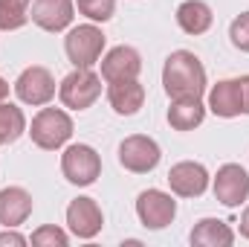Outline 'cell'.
Here are the masks:
<instances>
[{
  "label": "cell",
  "instance_id": "obj_1",
  "mask_svg": "<svg viewBox=\"0 0 249 247\" xmlns=\"http://www.w3.org/2000/svg\"><path fill=\"white\" fill-rule=\"evenodd\" d=\"M206 84H209L206 67L191 50H174L165 59V64H162V87H165L168 99H180V96L203 99Z\"/></svg>",
  "mask_w": 249,
  "mask_h": 247
},
{
  "label": "cell",
  "instance_id": "obj_2",
  "mask_svg": "<svg viewBox=\"0 0 249 247\" xmlns=\"http://www.w3.org/2000/svg\"><path fill=\"white\" fill-rule=\"evenodd\" d=\"M29 137L38 148L44 151H58L70 143L72 137V117L61 111V108H41L35 117H32V125H29Z\"/></svg>",
  "mask_w": 249,
  "mask_h": 247
},
{
  "label": "cell",
  "instance_id": "obj_3",
  "mask_svg": "<svg viewBox=\"0 0 249 247\" xmlns=\"http://www.w3.org/2000/svg\"><path fill=\"white\" fill-rule=\"evenodd\" d=\"M99 96H102V76L93 73L90 67H75L58 84V99L70 111H87L99 102Z\"/></svg>",
  "mask_w": 249,
  "mask_h": 247
},
{
  "label": "cell",
  "instance_id": "obj_4",
  "mask_svg": "<svg viewBox=\"0 0 249 247\" xmlns=\"http://www.w3.org/2000/svg\"><path fill=\"white\" fill-rule=\"evenodd\" d=\"M105 32L96 26V23H81V26H72L64 38V53L72 67H93L99 64L102 53H105Z\"/></svg>",
  "mask_w": 249,
  "mask_h": 247
},
{
  "label": "cell",
  "instance_id": "obj_5",
  "mask_svg": "<svg viewBox=\"0 0 249 247\" xmlns=\"http://www.w3.org/2000/svg\"><path fill=\"white\" fill-rule=\"evenodd\" d=\"M61 172L72 186H90L102 175V157L87 143H72L61 154Z\"/></svg>",
  "mask_w": 249,
  "mask_h": 247
},
{
  "label": "cell",
  "instance_id": "obj_6",
  "mask_svg": "<svg viewBox=\"0 0 249 247\" xmlns=\"http://www.w3.org/2000/svg\"><path fill=\"white\" fill-rule=\"evenodd\" d=\"M162 160V151H160V143L154 137H145V134H130L119 143V163H122L127 172L133 175H148L160 166Z\"/></svg>",
  "mask_w": 249,
  "mask_h": 247
},
{
  "label": "cell",
  "instance_id": "obj_7",
  "mask_svg": "<svg viewBox=\"0 0 249 247\" xmlns=\"http://www.w3.org/2000/svg\"><path fill=\"white\" fill-rule=\"evenodd\" d=\"M15 93L23 105H32V108H44L55 99V79L47 67L41 64H32L26 67L18 79H15Z\"/></svg>",
  "mask_w": 249,
  "mask_h": 247
},
{
  "label": "cell",
  "instance_id": "obj_8",
  "mask_svg": "<svg viewBox=\"0 0 249 247\" xmlns=\"http://www.w3.org/2000/svg\"><path fill=\"white\" fill-rule=\"evenodd\" d=\"M136 215H139L142 227L165 230L177 218V201H174V195H168L162 189H145L136 198Z\"/></svg>",
  "mask_w": 249,
  "mask_h": 247
},
{
  "label": "cell",
  "instance_id": "obj_9",
  "mask_svg": "<svg viewBox=\"0 0 249 247\" xmlns=\"http://www.w3.org/2000/svg\"><path fill=\"white\" fill-rule=\"evenodd\" d=\"M67 227H70V233L75 239H96L102 233V227H105V212H102L99 201L87 198V195L70 201V206H67Z\"/></svg>",
  "mask_w": 249,
  "mask_h": 247
},
{
  "label": "cell",
  "instance_id": "obj_10",
  "mask_svg": "<svg viewBox=\"0 0 249 247\" xmlns=\"http://www.w3.org/2000/svg\"><path fill=\"white\" fill-rule=\"evenodd\" d=\"M212 192L223 206H241L249 198V172L238 163H226L217 169L214 181H212Z\"/></svg>",
  "mask_w": 249,
  "mask_h": 247
},
{
  "label": "cell",
  "instance_id": "obj_11",
  "mask_svg": "<svg viewBox=\"0 0 249 247\" xmlns=\"http://www.w3.org/2000/svg\"><path fill=\"white\" fill-rule=\"evenodd\" d=\"M209 169L203 163H194V160H183V163H174L171 172H168V186L177 198H200L206 189H209Z\"/></svg>",
  "mask_w": 249,
  "mask_h": 247
},
{
  "label": "cell",
  "instance_id": "obj_12",
  "mask_svg": "<svg viewBox=\"0 0 249 247\" xmlns=\"http://www.w3.org/2000/svg\"><path fill=\"white\" fill-rule=\"evenodd\" d=\"M142 73V56L136 47L119 44L102 56V79L105 82H124V79H139Z\"/></svg>",
  "mask_w": 249,
  "mask_h": 247
},
{
  "label": "cell",
  "instance_id": "obj_13",
  "mask_svg": "<svg viewBox=\"0 0 249 247\" xmlns=\"http://www.w3.org/2000/svg\"><path fill=\"white\" fill-rule=\"evenodd\" d=\"M72 18H75L72 0H32L29 21L44 32H64L72 23Z\"/></svg>",
  "mask_w": 249,
  "mask_h": 247
},
{
  "label": "cell",
  "instance_id": "obj_14",
  "mask_svg": "<svg viewBox=\"0 0 249 247\" xmlns=\"http://www.w3.org/2000/svg\"><path fill=\"white\" fill-rule=\"evenodd\" d=\"M206 108L220 117V120H235L244 114L241 108V84L238 79H220L217 84L209 87V99H206Z\"/></svg>",
  "mask_w": 249,
  "mask_h": 247
},
{
  "label": "cell",
  "instance_id": "obj_15",
  "mask_svg": "<svg viewBox=\"0 0 249 247\" xmlns=\"http://www.w3.org/2000/svg\"><path fill=\"white\" fill-rule=\"evenodd\" d=\"M107 102L119 117H133L145 105V87L139 84V79L107 82Z\"/></svg>",
  "mask_w": 249,
  "mask_h": 247
},
{
  "label": "cell",
  "instance_id": "obj_16",
  "mask_svg": "<svg viewBox=\"0 0 249 247\" xmlns=\"http://www.w3.org/2000/svg\"><path fill=\"white\" fill-rule=\"evenodd\" d=\"M29 215H32V195L23 186L0 189V224L3 227H20Z\"/></svg>",
  "mask_w": 249,
  "mask_h": 247
},
{
  "label": "cell",
  "instance_id": "obj_17",
  "mask_svg": "<svg viewBox=\"0 0 249 247\" xmlns=\"http://www.w3.org/2000/svg\"><path fill=\"white\" fill-rule=\"evenodd\" d=\"M206 105L203 99L197 96H180V99H171V108H168V125L174 131H194L200 128L206 120Z\"/></svg>",
  "mask_w": 249,
  "mask_h": 247
},
{
  "label": "cell",
  "instance_id": "obj_18",
  "mask_svg": "<svg viewBox=\"0 0 249 247\" xmlns=\"http://www.w3.org/2000/svg\"><path fill=\"white\" fill-rule=\"evenodd\" d=\"M188 242L200 247H229L235 245V230L226 221H220V218H200L191 227Z\"/></svg>",
  "mask_w": 249,
  "mask_h": 247
},
{
  "label": "cell",
  "instance_id": "obj_19",
  "mask_svg": "<svg viewBox=\"0 0 249 247\" xmlns=\"http://www.w3.org/2000/svg\"><path fill=\"white\" fill-rule=\"evenodd\" d=\"M212 23H214V15L206 0H183L177 6V26L186 35H203L212 29Z\"/></svg>",
  "mask_w": 249,
  "mask_h": 247
},
{
  "label": "cell",
  "instance_id": "obj_20",
  "mask_svg": "<svg viewBox=\"0 0 249 247\" xmlns=\"http://www.w3.org/2000/svg\"><path fill=\"white\" fill-rule=\"evenodd\" d=\"M26 134V117L18 105L0 102V145H12Z\"/></svg>",
  "mask_w": 249,
  "mask_h": 247
},
{
  "label": "cell",
  "instance_id": "obj_21",
  "mask_svg": "<svg viewBox=\"0 0 249 247\" xmlns=\"http://www.w3.org/2000/svg\"><path fill=\"white\" fill-rule=\"evenodd\" d=\"M75 6L90 23H107L116 15V0H75Z\"/></svg>",
  "mask_w": 249,
  "mask_h": 247
},
{
  "label": "cell",
  "instance_id": "obj_22",
  "mask_svg": "<svg viewBox=\"0 0 249 247\" xmlns=\"http://www.w3.org/2000/svg\"><path fill=\"white\" fill-rule=\"evenodd\" d=\"M26 23H29V9L26 6L0 0V32H15V29H20Z\"/></svg>",
  "mask_w": 249,
  "mask_h": 247
},
{
  "label": "cell",
  "instance_id": "obj_23",
  "mask_svg": "<svg viewBox=\"0 0 249 247\" xmlns=\"http://www.w3.org/2000/svg\"><path fill=\"white\" fill-rule=\"evenodd\" d=\"M29 242L35 247H67L70 245V236L64 233L61 227H55V224H44V227H38L32 233Z\"/></svg>",
  "mask_w": 249,
  "mask_h": 247
},
{
  "label": "cell",
  "instance_id": "obj_24",
  "mask_svg": "<svg viewBox=\"0 0 249 247\" xmlns=\"http://www.w3.org/2000/svg\"><path fill=\"white\" fill-rule=\"evenodd\" d=\"M229 41L235 50L249 53V12H241L232 23H229Z\"/></svg>",
  "mask_w": 249,
  "mask_h": 247
},
{
  "label": "cell",
  "instance_id": "obj_25",
  "mask_svg": "<svg viewBox=\"0 0 249 247\" xmlns=\"http://www.w3.org/2000/svg\"><path fill=\"white\" fill-rule=\"evenodd\" d=\"M29 242L26 236H20L18 233V227H6V233H0V247H6V245H12V247H23Z\"/></svg>",
  "mask_w": 249,
  "mask_h": 247
},
{
  "label": "cell",
  "instance_id": "obj_26",
  "mask_svg": "<svg viewBox=\"0 0 249 247\" xmlns=\"http://www.w3.org/2000/svg\"><path fill=\"white\" fill-rule=\"evenodd\" d=\"M238 84H241V108H244V114L249 117V76H241Z\"/></svg>",
  "mask_w": 249,
  "mask_h": 247
},
{
  "label": "cell",
  "instance_id": "obj_27",
  "mask_svg": "<svg viewBox=\"0 0 249 247\" xmlns=\"http://www.w3.org/2000/svg\"><path fill=\"white\" fill-rule=\"evenodd\" d=\"M238 230H241V236L249 239V206L244 209V215H241V224H238Z\"/></svg>",
  "mask_w": 249,
  "mask_h": 247
},
{
  "label": "cell",
  "instance_id": "obj_28",
  "mask_svg": "<svg viewBox=\"0 0 249 247\" xmlns=\"http://www.w3.org/2000/svg\"><path fill=\"white\" fill-rule=\"evenodd\" d=\"M6 96H9V82L0 76V102H6Z\"/></svg>",
  "mask_w": 249,
  "mask_h": 247
},
{
  "label": "cell",
  "instance_id": "obj_29",
  "mask_svg": "<svg viewBox=\"0 0 249 247\" xmlns=\"http://www.w3.org/2000/svg\"><path fill=\"white\" fill-rule=\"evenodd\" d=\"M9 3H18V6H26V9H29V3H32V0H9Z\"/></svg>",
  "mask_w": 249,
  "mask_h": 247
}]
</instances>
